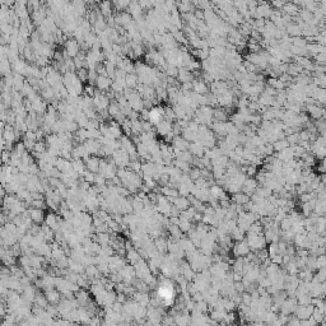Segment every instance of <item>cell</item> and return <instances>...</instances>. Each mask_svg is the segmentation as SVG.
Here are the masks:
<instances>
[{
  "mask_svg": "<svg viewBox=\"0 0 326 326\" xmlns=\"http://www.w3.org/2000/svg\"><path fill=\"white\" fill-rule=\"evenodd\" d=\"M159 297L163 301H171L173 297V289L170 285H162L159 288Z\"/></svg>",
  "mask_w": 326,
  "mask_h": 326,
  "instance_id": "cell-1",
  "label": "cell"
},
{
  "mask_svg": "<svg viewBox=\"0 0 326 326\" xmlns=\"http://www.w3.org/2000/svg\"><path fill=\"white\" fill-rule=\"evenodd\" d=\"M287 145H288V144H287V142H278V143L274 145V148H275V149H278V151H280V149L285 148Z\"/></svg>",
  "mask_w": 326,
  "mask_h": 326,
  "instance_id": "cell-3",
  "label": "cell"
},
{
  "mask_svg": "<svg viewBox=\"0 0 326 326\" xmlns=\"http://www.w3.org/2000/svg\"><path fill=\"white\" fill-rule=\"evenodd\" d=\"M162 115H165V114H162V111L159 110V108H153V110L149 112V119H151L152 124H159L161 119H162Z\"/></svg>",
  "mask_w": 326,
  "mask_h": 326,
  "instance_id": "cell-2",
  "label": "cell"
}]
</instances>
